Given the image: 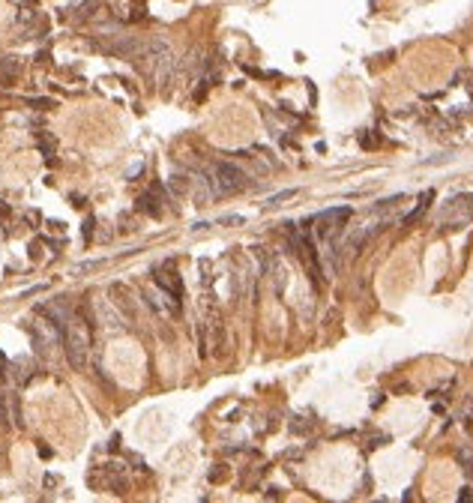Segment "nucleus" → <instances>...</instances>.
<instances>
[{
	"instance_id": "nucleus-7",
	"label": "nucleus",
	"mask_w": 473,
	"mask_h": 503,
	"mask_svg": "<svg viewBox=\"0 0 473 503\" xmlns=\"http://www.w3.org/2000/svg\"><path fill=\"white\" fill-rule=\"evenodd\" d=\"M156 285L168 294V300H174V303L180 306L183 285H180V276H177V273H171V270H156Z\"/></svg>"
},
{
	"instance_id": "nucleus-5",
	"label": "nucleus",
	"mask_w": 473,
	"mask_h": 503,
	"mask_svg": "<svg viewBox=\"0 0 473 503\" xmlns=\"http://www.w3.org/2000/svg\"><path fill=\"white\" fill-rule=\"evenodd\" d=\"M0 426L9 429V426H24L21 419V407H18V395L15 392H3L0 395Z\"/></svg>"
},
{
	"instance_id": "nucleus-11",
	"label": "nucleus",
	"mask_w": 473,
	"mask_h": 503,
	"mask_svg": "<svg viewBox=\"0 0 473 503\" xmlns=\"http://www.w3.org/2000/svg\"><path fill=\"white\" fill-rule=\"evenodd\" d=\"M294 195H296V189H282V192H276V195H270V198H267V204H270V207H279V204H285V201H291Z\"/></svg>"
},
{
	"instance_id": "nucleus-1",
	"label": "nucleus",
	"mask_w": 473,
	"mask_h": 503,
	"mask_svg": "<svg viewBox=\"0 0 473 503\" xmlns=\"http://www.w3.org/2000/svg\"><path fill=\"white\" fill-rule=\"evenodd\" d=\"M138 60L147 66L150 78L159 84V87H165V84L174 78L177 57H174V51H171V45H168L165 39H153V42H147V45H144V54H141Z\"/></svg>"
},
{
	"instance_id": "nucleus-16",
	"label": "nucleus",
	"mask_w": 473,
	"mask_h": 503,
	"mask_svg": "<svg viewBox=\"0 0 473 503\" xmlns=\"http://www.w3.org/2000/svg\"><path fill=\"white\" fill-rule=\"evenodd\" d=\"M3 377H6V357L0 354V380H3Z\"/></svg>"
},
{
	"instance_id": "nucleus-13",
	"label": "nucleus",
	"mask_w": 473,
	"mask_h": 503,
	"mask_svg": "<svg viewBox=\"0 0 473 503\" xmlns=\"http://www.w3.org/2000/svg\"><path fill=\"white\" fill-rule=\"evenodd\" d=\"M39 150H42L45 156H51V153H54V141H51V138H39Z\"/></svg>"
},
{
	"instance_id": "nucleus-3",
	"label": "nucleus",
	"mask_w": 473,
	"mask_h": 503,
	"mask_svg": "<svg viewBox=\"0 0 473 503\" xmlns=\"http://www.w3.org/2000/svg\"><path fill=\"white\" fill-rule=\"evenodd\" d=\"M213 186H216V195H236L249 186V174L234 162H219L213 171Z\"/></svg>"
},
{
	"instance_id": "nucleus-12",
	"label": "nucleus",
	"mask_w": 473,
	"mask_h": 503,
	"mask_svg": "<svg viewBox=\"0 0 473 503\" xmlns=\"http://www.w3.org/2000/svg\"><path fill=\"white\" fill-rule=\"evenodd\" d=\"M458 461H461V467L467 470V476H473V452H470V449H458Z\"/></svg>"
},
{
	"instance_id": "nucleus-15",
	"label": "nucleus",
	"mask_w": 473,
	"mask_h": 503,
	"mask_svg": "<svg viewBox=\"0 0 473 503\" xmlns=\"http://www.w3.org/2000/svg\"><path fill=\"white\" fill-rule=\"evenodd\" d=\"M30 105H36V108H51V99H30Z\"/></svg>"
},
{
	"instance_id": "nucleus-4",
	"label": "nucleus",
	"mask_w": 473,
	"mask_h": 503,
	"mask_svg": "<svg viewBox=\"0 0 473 503\" xmlns=\"http://www.w3.org/2000/svg\"><path fill=\"white\" fill-rule=\"evenodd\" d=\"M473 219V195H455L443 207V225L446 228H461Z\"/></svg>"
},
{
	"instance_id": "nucleus-2",
	"label": "nucleus",
	"mask_w": 473,
	"mask_h": 503,
	"mask_svg": "<svg viewBox=\"0 0 473 503\" xmlns=\"http://www.w3.org/2000/svg\"><path fill=\"white\" fill-rule=\"evenodd\" d=\"M63 348H66V360L75 372H81L87 366V354H90V332L87 323L81 317H69L66 332H63Z\"/></svg>"
},
{
	"instance_id": "nucleus-6",
	"label": "nucleus",
	"mask_w": 473,
	"mask_h": 503,
	"mask_svg": "<svg viewBox=\"0 0 473 503\" xmlns=\"http://www.w3.org/2000/svg\"><path fill=\"white\" fill-rule=\"evenodd\" d=\"M348 216H351V207H333V210L321 213L318 216V237H330Z\"/></svg>"
},
{
	"instance_id": "nucleus-8",
	"label": "nucleus",
	"mask_w": 473,
	"mask_h": 503,
	"mask_svg": "<svg viewBox=\"0 0 473 503\" xmlns=\"http://www.w3.org/2000/svg\"><path fill=\"white\" fill-rule=\"evenodd\" d=\"M18 75V60L15 57H0V84H9Z\"/></svg>"
},
{
	"instance_id": "nucleus-14",
	"label": "nucleus",
	"mask_w": 473,
	"mask_h": 503,
	"mask_svg": "<svg viewBox=\"0 0 473 503\" xmlns=\"http://www.w3.org/2000/svg\"><path fill=\"white\" fill-rule=\"evenodd\" d=\"M93 225H96V219L90 216V219L84 222V240H90V237H93Z\"/></svg>"
},
{
	"instance_id": "nucleus-10",
	"label": "nucleus",
	"mask_w": 473,
	"mask_h": 503,
	"mask_svg": "<svg viewBox=\"0 0 473 503\" xmlns=\"http://www.w3.org/2000/svg\"><path fill=\"white\" fill-rule=\"evenodd\" d=\"M138 210H144V213H150V216H159V213H162L159 207H156V198H153L150 192L138 198Z\"/></svg>"
},
{
	"instance_id": "nucleus-9",
	"label": "nucleus",
	"mask_w": 473,
	"mask_h": 503,
	"mask_svg": "<svg viewBox=\"0 0 473 503\" xmlns=\"http://www.w3.org/2000/svg\"><path fill=\"white\" fill-rule=\"evenodd\" d=\"M428 201H431V192H425V195L419 198V204H416V210L405 216V225H414V222H416V219H419V216L425 213V207H428Z\"/></svg>"
}]
</instances>
